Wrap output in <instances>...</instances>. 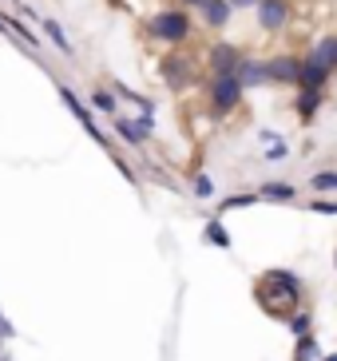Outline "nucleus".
Segmentation results:
<instances>
[{
    "mask_svg": "<svg viewBox=\"0 0 337 361\" xmlns=\"http://www.w3.org/2000/svg\"><path fill=\"white\" fill-rule=\"evenodd\" d=\"M254 302L270 314V318L286 322L294 310H302V278L294 274V270H266V274H258V282H254Z\"/></svg>",
    "mask_w": 337,
    "mask_h": 361,
    "instance_id": "f257e3e1",
    "label": "nucleus"
},
{
    "mask_svg": "<svg viewBox=\"0 0 337 361\" xmlns=\"http://www.w3.org/2000/svg\"><path fill=\"white\" fill-rule=\"evenodd\" d=\"M143 32L159 44V48H187L195 44V32H199V24H195V12H187L183 4H155V8L143 16Z\"/></svg>",
    "mask_w": 337,
    "mask_h": 361,
    "instance_id": "f03ea898",
    "label": "nucleus"
},
{
    "mask_svg": "<svg viewBox=\"0 0 337 361\" xmlns=\"http://www.w3.org/2000/svg\"><path fill=\"white\" fill-rule=\"evenodd\" d=\"M202 75H207L202 60L187 56V48H167V52L159 56V80H163V87H167L171 96H187Z\"/></svg>",
    "mask_w": 337,
    "mask_h": 361,
    "instance_id": "7ed1b4c3",
    "label": "nucleus"
},
{
    "mask_svg": "<svg viewBox=\"0 0 337 361\" xmlns=\"http://www.w3.org/2000/svg\"><path fill=\"white\" fill-rule=\"evenodd\" d=\"M202 99H207V111L222 123V119H231L234 111H243L246 87L238 84V75H207V92H202Z\"/></svg>",
    "mask_w": 337,
    "mask_h": 361,
    "instance_id": "20e7f679",
    "label": "nucleus"
},
{
    "mask_svg": "<svg viewBox=\"0 0 337 361\" xmlns=\"http://www.w3.org/2000/svg\"><path fill=\"white\" fill-rule=\"evenodd\" d=\"M56 96L63 99V107L72 111V119H75V123H80V128L87 131V139H95V147H107V151H116V139H111L104 128H99V123H95V111L87 107V99L80 96V92H75L72 84H56Z\"/></svg>",
    "mask_w": 337,
    "mask_h": 361,
    "instance_id": "39448f33",
    "label": "nucleus"
},
{
    "mask_svg": "<svg viewBox=\"0 0 337 361\" xmlns=\"http://www.w3.org/2000/svg\"><path fill=\"white\" fill-rule=\"evenodd\" d=\"M155 128H159L155 116H143V111H139V116H123V111L111 116V131H116V139L123 143V147H135V151H143L151 139L159 135Z\"/></svg>",
    "mask_w": 337,
    "mask_h": 361,
    "instance_id": "423d86ee",
    "label": "nucleus"
},
{
    "mask_svg": "<svg viewBox=\"0 0 337 361\" xmlns=\"http://www.w3.org/2000/svg\"><path fill=\"white\" fill-rule=\"evenodd\" d=\"M254 24H258V32L266 36H282L290 24H294V0H262L258 8H254Z\"/></svg>",
    "mask_w": 337,
    "mask_h": 361,
    "instance_id": "0eeeda50",
    "label": "nucleus"
},
{
    "mask_svg": "<svg viewBox=\"0 0 337 361\" xmlns=\"http://www.w3.org/2000/svg\"><path fill=\"white\" fill-rule=\"evenodd\" d=\"M243 48L231 40H214L211 48H207V56H202V68H207V75H234L238 72V60H243Z\"/></svg>",
    "mask_w": 337,
    "mask_h": 361,
    "instance_id": "6e6552de",
    "label": "nucleus"
},
{
    "mask_svg": "<svg viewBox=\"0 0 337 361\" xmlns=\"http://www.w3.org/2000/svg\"><path fill=\"white\" fill-rule=\"evenodd\" d=\"M266 68H270V87H298L302 56L298 52H274V56H266Z\"/></svg>",
    "mask_w": 337,
    "mask_h": 361,
    "instance_id": "1a4fd4ad",
    "label": "nucleus"
},
{
    "mask_svg": "<svg viewBox=\"0 0 337 361\" xmlns=\"http://www.w3.org/2000/svg\"><path fill=\"white\" fill-rule=\"evenodd\" d=\"M238 84L246 87V92H258V87H270V68H266V56H250L246 52L243 60H238Z\"/></svg>",
    "mask_w": 337,
    "mask_h": 361,
    "instance_id": "9d476101",
    "label": "nucleus"
},
{
    "mask_svg": "<svg viewBox=\"0 0 337 361\" xmlns=\"http://www.w3.org/2000/svg\"><path fill=\"white\" fill-rule=\"evenodd\" d=\"M195 16H199V24L207 28V32H226L231 20H234V4L231 0H207Z\"/></svg>",
    "mask_w": 337,
    "mask_h": 361,
    "instance_id": "9b49d317",
    "label": "nucleus"
},
{
    "mask_svg": "<svg viewBox=\"0 0 337 361\" xmlns=\"http://www.w3.org/2000/svg\"><path fill=\"white\" fill-rule=\"evenodd\" d=\"M290 107H294V116L310 128L317 119V111L326 107V92H317V87H298V96L290 99Z\"/></svg>",
    "mask_w": 337,
    "mask_h": 361,
    "instance_id": "f8f14e48",
    "label": "nucleus"
},
{
    "mask_svg": "<svg viewBox=\"0 0 337 361\" xmlns=\"http://www.w3.org/2000/svg\"><path fill=\"white\" fill-rule=\"evenodd\" d=\"M333 84V72L326 64H317L314 56H302V75H298V87H317V92H329Z\"/></svg>",
    "mask_w": 337,
    "mask_h": 361,
    "instance_id": "ddd939ff",
    "label": "nucleus"
},
{
    "mask_svg": "<svg viewBox=\"0 0 337 361\" xmlns=\"http://www.w3.org/2000/svg\"><path fill=\"white\" fill-rule=\"evenodd\" d=\"M87 107L92 111H99V116H119V96L111 84H92V92H87Z\"/></svg>",
    "mask_w": 337,
    "mask_h": 361,
    "instance_id": "4468645a",
    "label": "nucleus"
},
{
    "mask_svg": "<svg viewBox=\"0 0 337 361\" xmlns=\"http://www.w3.org/2000/svg\"><path fill=\"white\" fill-rule=\"evenodd\" d=\"M306 56H314L317 64H326L329 72L337 75V32H321V36H314V44H310V52Z\"/></svg>",
    "mask_w": 337,
    "mask_h": 361,
    "instance_id": "2eb2a0df",
    "label": "nucleus"
},
{
    "mask_svg": "<svg viewBox=\"0 0 337 361\" xmlns=\"http://www.w3.org/2000/svg\"><path fill=\"white\" fill-rule=\"evenodd\" d=\"M40 28H44V36L52 40V48H56V52L72 60V56H75V44L68 40V32H63V24L56 20V16H40Z\"/></svg>",
    "mask_w": 337,
    "mask_h": 361,
    "instance_id": "dca6fc26",
    "label": "nucleus"
},
{
    "mask_svg": "<svg viewBox=\"0 0 337 361\" xmlns=\"http://www.w3.org/2000/svg\"><path fill=\"white\" fill-rule=\"evenodd\" d=\"M294 195H298V187L294 183H282V179H270L258 187V199L262 202H294Z\"/></svg>",
    "mask_w": 337,
    "mask_h": 361,
    "instance_id": "f3484780",
    "label": "nucleus"
},
{
    "mask_svg": "<svg viewBox=\"0 0 337 361\" xmlns=\"http://www.w3.org/2000/svg\"><path fill=\"white\" fill-rule=\"evenodd\" d=\"M0 20H4V28H8V32H16V36H20V44H24V48H32V52H40V36H36V32H32V28H28V24H24V16H4V12H0Z\"/></svg>",
    "mask_w": 337,
    "mask_h": 361,
    "instance_id": "a211bd4d",
    "label": "nucleus"
},
{
    "mask_svg": "<svg viewBox=\"0 0 337 361\" xmlns=\"http://www.w3.org/2000/svg\"><path fill=\"white\" fill-rule=\"evenodd\" d=\"M254 202H262L258 199V191H238V195H226V199L219 202V207H214V214H226V211H243V207H254Z\"/></svg>",
    "mask_w": 337,
    "mask_h": 361,
    "instance_id": "6ab92c4d",
    "label": "nucleus"
},
{
    "mask_svg": "<svg viewBox=\"0 0 337 361\" xmlns=\"http://www.w3.org/2000/svg\"><path fill=\"white\" fill-rule=\"evenodd\" d=\"M202 238H207L211 246H219V250H231V231L222 226V219H219V214H214L211 223L202 226Z\"/></svg>",
    "mask_w": 337,
    "mask_h": 361,
    "instance_id": "aec40b11",
    "label": "nucleus"
},
{
    "mask_svg": "<svg viewBox=\"0 0 337 361\" xmlns=\"http://www.w3.org/2000/svg\"><path fill=\"white\" fill-rule=\"evenodd\" d=\"M294 361H321V345H317L314 334H302L294 341Z\"/></svg>",
    "mask_w": 337,
    "mask_h": 361,
    "instance_id": "412c9836",
    "label": "nucleus"
},
{
    "mask_svg": "<svg viewBox=\"0 0 337 361\" xmlns=\"http://www.w3.org/2000/svg\"><path fill=\"white\" fill-rule=\"evenodd\" d=\"M190 195H195V199H214V179L202 175L199 167L190 171Z\"/></svg>",
    "mask_w": 337,
    "mask_h": 361,
    "instance_id": "4be33fe9",
    "label": "nucleus"
},
{
    "mask_svg": "<svg viewBox=\"0 0 337 361\" xmlns=\"http://www.w3.org/2000/svg\"><path fill=\"white\" fill-rule=\"evenodd\" d=\"M286 326H290V334H294V338L314 334V314H310V310H294V314L286 318Z\"/></svg>",
    "mask_w": 337,
    "mask_h": 361,
    "instance_id": "5701e85b",
    "label": "nucleus"
},
{
    "mask_svg": "<svg viewBox=\"0 0 337 361\" xmlns=\"http://www.w3.org/2000/svg\"><path fill=\"white\" fill-rule=\"evenodd\" d=\"M310 191L314 195L337 191V171H314V175H310Z\"/></svg>",
    "mask_w": 337,
    "mask_h": 361,
    "instance_id": "b1692460",
    "label": "nucleus"
},
{
    "mask_svg": "<svg viewBox=\"0 0 337 361\" xmlns=\"http://www.w3.org/2000/svg\"><path fill=\"white\" fill-rule=\"evenodd\" d=\"M278 159H290V143H286V139L266 143V151H262V163H278Z\"/></svg>",
    "mask_w": 337,
    "mask_h": 361,
    "instance_id": "393cba45",
    "label": "nucleus"
},
{
    "mask_svg": "<svg viewBox=\"0 0 337 361\" xmlns=\"http://www.w3.org/2000/svg\"><path fill=\"white\" fill-rule=\"evenodd\" d=\"M310 211H314V214H337V202H329V199H314V202H310Z\"/></svg>",
    "mask_w": 337,
    "mask_h": 361,
    "instance_id": "a878e982",
    "label": "nucleus"
},
{
    "mask_svg": "<svg viewBox=\"0 0 337 361\" xmlns=\"http://www.w3.org/2000/svg\"><path fill=\"white\" fill-rule=\"evenodd\" d=\"M0 338L8 341V338H16V329H12V322L4 318V310H0Z\"/></svg>",
    "mask_w": 337,
    "mask_h": 361,
    "instance_id": "bb28decb",
    "label": "nucleus"
},
{
    "mask_svg": "<svg viewBox=\"0 0 337 361\" xmlns=\"http://www.w3.org/2000/svg\"><path fill=\"white\" fill-rule=\"evenodd\" d=\"M231 4H234V12H254L262 0H231Z\"/></svg>",
    "mask_w": 337,
    "mask_h": 361,
    "instance_id": "cd10ccee",
    "label": "nucleus"
},
{
    "mask_svg": "<svg viewBox=\"0 0 337 361\" xmlns=\"http://www.w3.org/2000/svg\"><path fill=\"white\" fill-rule=\"evenodd\" d=\"M175 4H183V8H187V12H199L202 4H207V0H175Z\"/></svg>",
    "mask_w": 337,
    "mask_h": 361,
    "instance_id": "c85d7f7f",
    "label": "nucleus"
},
{
    "mask_svg": "<svg viewBox=\"0 0 337 361\" xmlns=\"http://www.w3.org/2000/svg\"><path fill=\"white\" fill-rule=\"evenodd\" d=\"M258 139H262V143H274V139H282V135H278V131H270V128H262V131H258Z\"/></svg>",
    "mask_w": 337,
    "mask_h": 361,
    "instance_id": "c756f323",
    "label": "nucleus"
},
{
    "mask_svg": "<svg viewBox=\"0 0 337 361\" xmlns=\"http://www.w3.org/2000/svg\"><path fill=\"white\" fill-rule=\"evenodd\" d=\"M321 361H337V353H321Z\"/></svg>",
    "mask_w": 337,
    "mask_h": 361,
    "instance_id": "7c9ffc66",
    "label": "nucleus"
},
{
    "mask_svg": "<svg viewBox=\"0 0 337 361\" xmlns=\"http://www.w3.org/2000/svg\"><path fill=\"white\" fill-rule=\"evenodd\" d=\"M333 270H337V250H333Z\"/></svg>",
    "mask_w": 337,
    "mask_h": 361,
    "instance_id": "2f4dec72",
    "label": "nucleus"
},
{
    "mask_svg": "<svg viewBox=\"0 0 337 361\" xmlns=\"http://www.w3.org/2000/svg\"><path fill=\"white\" fill-rule=\"evenodd\" d=\"M4 4H20V0H4Z\"/></svg>",
    "mask_w": 337,
    "mask_h": 361,
    "instance_id": "473e14b6",
    "label": "nucleus"
},
{
    "mask_svg": "<svg viewBox=\"0 0 337 361\" xmlns=\"http://www.w3.org/2000/svg\"><path fill=\"white\" fill-rule=\"evenodd\" d=\"M0 341H4V338H0ZM0 353H4V345H0Z\"/></svg>",
    "mask_w": 337,
    "mask_h": 361,
    "instance_id": "72a5a7b5",
    "label": "nucleus"
}]
</instances>
